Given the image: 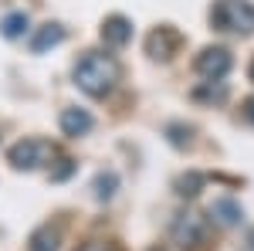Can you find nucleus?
Returning <instances> with one entry per match:
<instances>
[{
    "label": "nucleus",
    "instance_id": "obj_1",
    "mask_svg": "<svg viewBox=\"0 0 254 251\" xmlns=\"http://www.w3.org/2000/svg\"><path fill=\"white\" fill-rule=\"evenodd\" d=\"M116 82H119V61L112 55L85 51L75 65V85L92 98H105L116 88Z\"/></svg>",
    "mask_w": 254,
    "mask_h": 251
},
{
    "label": "nucleus",
    "instance_id": "obj_2",
    "mask_svg": "<svg viewBox=\"0 0 254 251\" xmlns=\"http://www.w3.org/2000/svg\"><path fill=\"white\" fill-rule=\"evenodd\" d=\"M210 24L227 34H254V3L251 0H217L210 7Z\"/></svg>",
    "mask_w": 254,
    "mask_h": 251
},
{
    "label": "nucleus",
    "instance_id": "obj_3",
    "mask_svg": "<svg viewBox=\"0 0 254 251\" xmlns=\"http://www.w3.org/2000/svg\"><path fill=\"white\" fill-rule=\"evenodd\" d=\"M58 156V146L48 139H20L7 150V160L14 170H41Z\"/></svg>",
    "mask_w": 254,
    "mask_h": 251
},
{
    "label": "nucleus",
    "instance_id": "obj_4",
    "mask_svg": "<svg viewBox=\"0 0 254 251\" xmlns=\"http://www.w3.org/2000/svg\"><path fill=\"white\" fill-rule=\"evenodd\" d=\"M231 51L227 48H207V51H200V58H196V72L203 78H210V82H220V78L231 72Z\"/></svg>",
    "mask_w": 254,
    "mask_h": 251
},
{
    "label": "nucleus",
    "instance_id": "obj_5",
    "mask_svg": "<svg viewBox=\"0 0 254 251\" xmlns=\"http://www.w3.org/2000/svg\"><path fill=\"white\" fill-rule=\"evenodd\" d=\"M173 241L183 251H187V248H196V245L203 241V217H200V214H193V211L180 214V217H176V224H173Z\"/></svg>",
    "mask_w": 254,
    "mask_h": 251
},
{
    "label": "nucleus",
    "instance_id": "obj_6",
    "mask_svg": "<svg viewBox=\"0 0 254 251\" xmlns=\"http://www.w3.org/2000/svg\"><path fill=\"white\" fill-rule=\"evenodd\" d=\"M180 48V34H176L170 24H163V27H156L149 38H146V51H149V58L156 61H166L173 58V51Z\"/></svg>",
    "mask_w": 254,
    "mask_h": 251
},
{
    "label": "nucleus",
    "instance_id": "obj_7",
    "mask_svg": "<svg viewBox=\"0 0 254 251\" xmlns=\"http://www.w3.org/2000/svg\"><path fill=\"white\" fill-rule=\"evenodd\" d=\"M129 38H132V24L122 14H112V17L102 20V44L105 48H126Z\"/></svg>",
    "mask_w": 254,
    "mask_h": 251
},
{
    "label": "nucleus",
    "instance_id": "obj_8",
    "mask_svg": "<svg viewBox=\"0 0 254 251\" xmlns=\"http://www.w3.org/2000/svg\"><path fill=\"white\" fill-rule=\"evenodd\" d=\"M61 221H48V224H41L38 231L27 238V251H58L61 248Z\"/></svg>",
    "mask_w": 254,
    "mask_h": 251
},
{
    "label": "nucleus",
    "instance_id": "obj_9",
    "mask_svg": "<svg viewBox=\"0 0 254 251\" xmlns=\"http://www.w3.org/2000/svg\"><path fill=\"white\" fill-rule=\"evenodd\" d=\"M92 129V116L85 112V109H64L61 112V133L71 136V139H78Z\"/></svg>",
    "mask_w": 254,
    "mask_h": 251
},
{
    "label": "nucleus",
    "instance_id": "obj_10",
    "mask_svg": "<svg viewBox=\"0 0 254 251\" xmlns=\"http://www.w3.org/2000/svg\"><path fill=\"white\" fill-rule=\"evenodd\" d=\"M61 41H64V27H61V24H44L38 34L31 38V51H34V55H41V51L55 48V44H61Z\"/></svg>",
    "mask_w": 254,
    "mask_h": 251
},
{
    "label": "nucleus",
    "instance_id": "obj_11",
    "mask_svg": "<svg viewBox=\"0 0 254 251\" xmlns=\"http://www.w3.org/2000/svg\"><path fill=\"white\" fill-rule=\"evenodd\" d=\"M210 217H217V224H224V228H231L241 221V207H237L234 200H214V207H210Z\"/></svg>",
    "mask_w": 254,
    "mask_h": 251
},
{
    "label": "nucleus",
    "instance_id": "obj_12",
    "mask_svg": "<svg viewBox=\"0 0 254 251\" xmlns=\"http://www.w3.org/2000/svg\"><path fill=\"white\" fill-rule=\"evenodd\" d=\"M24 31H27V14H20V10H14V14H7V17L0 20V34H3V38H20V34H24Z\"/></svg>",
    "mask_w": 254,
    "mask_h": 251
},
{
    "label": "nucleus",
    "instance_id": "obj_13",
    "mask_svg": "<svg viewBox=\"0 0 254 251\" xmlns=\"http://www.w3.org/2000/svg\"><path fill=\"white\" fill-rule=\"evenodd\" d=\"M116 187H119V176L112 173V170H102V173L95 176V183H92V190H95L98 200H109V197L116 193Z\"/></svg>",
    "mask_w": 254,
    "mask_h": 251
},
{
    "label": "nucleus",
    "instance_id": "obj_14",
    "mask_svg": "<svg viewBox=\"0 0 254 251\" xmlns=\"http://www.w3.org/2000/svg\"><path fill=\"white\" fill-rule=\"evenodd\" d=\"M200 187H203V176L200 173H183L176 180V193H180V197H196Z\"/></svg>",
    "mask_w": 254,
    "mask_h": 251
},
{
    "label": "nucleus",
    "instance_id": "obj_15",
    "mask_svg": "<svg viewBox=\"0 0 254 251\" xmlns=\"http://www.w3.org/2000/svg\"><path fill=\"white\" fill-rule=\"evenodd\" d=\"M71 173H75V163H71L68 156H58V167L51 170V180H55V183H61V180H68Z\"/></svg>",
    "mask_w": 254,
    "mask_h": 251
},
{
    "label": "nucleus",
    "instance_id": "obj_16",
    "mask_svg": "<svg viewBox=\"0 0 254 251\" xmlns=\"http://www.w3.org/2000/svg\"><path fill=\"white\" fill-rule=\"evenodd\" d=\"M193 98H214V102H224L227 98V88L224 85H217V88H210V92H203V88H196Z\"/></svg>",
    "mask_w": 254,
    "mask_h": 251
},
{
    "label": "nucleus",
    "instance_id": "obj_17",
    "mask_svg": "<svg viewBox=\"0 0 254 251\" xmlns=\"http://www.w3.org/2000/svg\"><path fill=\"white\" fill-rule=\"evenodd\" d=\"M78 251H119L116 245H105V241H92V245H85V248H78Z\"/></svg>",
    "mask_w": 254,
    "mask_h": 251
},
{
    "label": "nucleus",
    "instance_id": "obj_18",
    "mask_svg": "<svg viewBox=\"0 0 254 251\" xmlns=\"http://www.w3.org/2000/svg\"><path fill=\"white\" fill-rule=\"evenodd\" d=\"M244 116L254 122V98H248V105H244Z\"/></svg>",
    "mask_w": 254,
    "mask_h": 251
},
{
    "label": "nucleus",
    "instance_id": "obj_19",
    "mask_svg": "<svg viewBox=\"0 0 254 251\" xmlns=\"http://www.w3.org/2000/svg\"><path fill=\"white\" fill-rule=\"evenodd\" d=\"M248 251H254V231L248 234Z\"/></svg>",
    "mask_w": 254,
    "mask_h": 251
},
{
    "label": "nucleus",
    "instance_id": "obj_20",
    "mask_svg": "<svg viewBox=\"0 0 254 251\" xmlns=\"http://www.w3.org/2000/svg\"><path fill=\"white\" fill-rule=\"evenodd\" d=\"M251 78H254V65H251Z\"/></svg>",
    "mask_w": 254,
    "mask_h": 251
}]
</instances>
